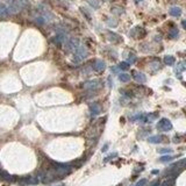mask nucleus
<instances>
[{
  "mask_svg": "<svg viewBox=\"0 0 186 186\" xmlns=\"http://www.w3.org/2000/svg\"><path fill=\"white\" fill-rule=\"evenodd\" d=\"M22 6L20 4V0H7V9L8 14H15L21 11Z\"/></svg>",
  "mask_w": 186,
  "mask_h": 186,
  "instance_id": "f257e3e1",
  "label": "nucleus"
},
{
  "mask_svg": "<svg viewBox=\"0 0 186 186\" xmlns=\"http://www.w3.org/2000/svg\"><path fill=\"white\" fill-rule=\"evenodd\" d=\"M89 55V51H87V49L85 47H83V45H79L76 50H75V59L77 62H80L83 59H85Z\"/></svg>",
  "mask_w": 186,
  "mask_h": 186,
  "instance_id": "f03ea898",
  "label": "nucleus"
},
{
  "mask_svg": "<svg viewBox=\"0 0 186 186\" xmlns=\"http://www.w3.org/2000/svg\"><path fill=\"white\" fill-rule=\"evenodd\" d=\"M157 129L162 130V131H169V130H171L172 129V123L170 122V120H167V119H161L157 123Z\"/></svg>",
  "mask_w": 186,
  "mask_h": 186,
  "instance_id": "7ed1b4c3",
  "label": "nucleus"
},
{
  "mask_svg": "<svg viewBox=\"0 0 186 186\" xmlns=\"http://www.w3.org/2000/svg\"><path fill=\"white\" fill-rule=\"evenodd\" d=\"M65 47H66L67 51H72V50H76L79 47V40L77 37H71L69 41L66 42Z\"/></svg>",
  "mask_w": 186,
  "mask_h": 186,
  "instance_id": "20e7f679",
  "label": "nucleus"
},
{
  "mask_svg": "<svg viewBox=\"0 0 186 186\" xmlns=\"http://www.w3.org/2000/svg\"><path fill=\"white\" fill-rule=\"evenodd\" d=\"M100 86H101V83L98 79L89 80L86 83H84V87H85L86 90H98Z\"/></svg>",
  "mask_w": 186,
  "mask_h": 186,
  "instance_id": "39448f33",
  "label": "nucleus"
},
{
  "mask_svg": "<svg viewBox=\"0 0 186 186\" xmlns=\"http://www.w3.org/2000/svg\"><path fill=\"white\" fill-rule=\"evenodd\" d=\"M133 77H134V79L136 80L137 83H140V84H143V83H145L147 81V77H145V75L144 73H142V72H140V71H136V70H133Z\"/></svg>",
  "mask_w": 186,
  "mask_h": 186,
  "instance_id": "423d86ee",
  "label": "nucleus"
},
{
  "mask_svg": "<svg viewBox=\"0 0 186 186\" xmlns=\"http://www.w3.org/2000/svg\"><path fill=\"white\" fill-rule=\"evenodd\" d=\"M93 69L94 71L97 72H101V71H104L106 69V63L104 61H101V59H97L94 63H93Z\"/></svg>",
  "mask_w": 186,
  "mask_h": 186,
  "instance_id": "0eeeda50",
  "label": "nucleus"
},
{
  "mask_svg": "<svg viewBox=\"0 0 186 186\" xmlns=\"http://www.w3.org/2000/svg\"><path fill=\"white\" fill-rule=\"evenodd\" d=\"M90 112H91L92 116H97V115L101 112V106H100L98 103H93V104L90 106Z\"/></svg>",
  "mask_w": 186,
  "mask_h": 186,
  "instance_id": "6e6552de",
  "label": "nucleus"
},
{
  "mask_svg": "<svg viewBox=\"0 0 186 186\" xmlns=\"http://www.w3.org/2000/svg\"><path fill=\"white\" fill-rule=\"evenodd\" d=\"M19 183H20L21 185H34V184H37V183H39V179L28 177V178H22V179H20Z\"/></svg>",
  "mask_w": 186,
  "mask_h": 186,
  "instance_id": "1a4fd4ad",
  "label": "nucleus"
},
{
  "mask_svg": "<svg viewBox=\"0 0 186 186\" xmlns=\"http://www.w3.org/2000/svg\"><path fill=\"white\" fill-rule=\"evenodd\" d=\"M169 14H170L171 16H175V18H179V16L181 15V8L178 7V6H173L170 8V11H169Z\"/></svg>",
  "mask_w": 186,
  "mask_h": 186,
  "instance_id": "9d476101",
  "label": "nucleus"
},
{
  "mask_svg": "<svg viewBox=\"0 0 186 186\" xmlns=\"http://www.w3.org/2000/svg\"><path fill=\"white\" fill-rule=\"evenodd\" d=\"M107 36H108V40L112 41V42H119L121 39L117 34L113 33V31H107Z\"/></svg>",
  "mask_w": 186,
  "mask_h": 186,
  "instance_id": "9b49d317",
  "label": "nucleus"
},
{
  "mask_svg": "<svg viewBox=\"0 0 186 186\" xmlns=\"http://www.w3.org/2000/svg\"><path fill=\"white\" fill-rule=\"evenodd\" d=\"M178 35H179L178 28L173 27V28H171L170 30H169V37H170V39H177V37H178Z\"/></svg>",
  "mask_w": 186,
  "mask_h": 186,
  "instance_id": "f8f14e48",
  "label": "nucleus"
},
{
  "mask_svg": "<svg viewBox=\"0 0 186 186\" xmlns=\"http://www.w3.org/2000/svg\"><path fill=\"white\" fill-rule=\"evenodd\" d=\"M175 62H176V58L173 56H171V55H167V56L164 57V63L166 65H173Z\"/></svg>",
  "mask_w": 186,
  "mask_h": 186,
  "instance_id": "ddd939ff",
  "label": "nucleus"
},
{
  "mask_svg": "<svg viewBox=\"0 0 186 186\" xmlns=\"http://www.w3.org/2000/svg\"><path fill=\"white\" fill-rule=\"evenodd\" d=\"M148 141L150 143H161L163 141V137L161 136V135H156V136H151L148 139Z\"/></svg>",
  "mask_w": 186,
  "mask_h": 186,
  "instance_id": "4468645a",
  "label": "nucleus"
},
{
  "mask_svg": "<svg viewBox=\"0 0 186 186\" xmlns=\"http://www.w3.org/2000/svg\"><path fill=\"white\" fill-rule=\"evenodd\" d=\"M0 178L4 179V180H13V177L7 173L6 171H3V170H0Z\"/></svg>",
  "mask_w": 186,
  "mask_h": 186,
  "instance_id": "2eb2a0df",
  "label": "nucleus"
},
{
  "mask_svg": "<svg viewBox=\"0 0 186 186\" xmlns=\"http://www.w3.org/2000/svg\"><path fill=\"white\" fill-rule=\"evenodd\" d=\"M7 15H8L7 6L4 4H0V16H7Z\"/></svg>",
  "mask_w": 186,
  "mask_h": 186,
  "instance_id": "dca6fc26",
  "label": "nucleus"
},
{
  "mask_svg": "<svg viewBox=\"0 0 186 186\" xmlns=\"http://www.w3.org/2000/svg\"><path fill=\"white\" fill-rule=\"evenodd\" d=\"M53 41L55 42V44H56V43H57V44L63 43V42H64V34H57Z\"/></svg>",
  "mask_w": 186,
  "mask_h": 186,
  "instance_id": "f3484780",
  "label": "nucleus"
},
{
  "mask_svg": "<svg viewBox=\"0 0 186 186\" xmlns=\"http://www.w3.org/2000/svg\"><path fill=\"white\" fill-rule=\"evenodd\" d=\"M119 79H120V81H122V83H127V81L130 80V76H129L128 73H120V75H119Z\"/></svg>",
  "mask_w": 186,
  "mask_h": 186,
  "instance_id": "a211bd4d",
  "label": "nucleus"
},
{
  "mask_svg": "<svg viewBox=\"0 0 186 186\" xmlns=\"http://www.w3.org/2000/svg\"><path fill=\"white\" fill-rule=\"evenodd\" d=\"M125 11H123V8H121V7H113L112 8V13H114V14H122Z\"/></svg>",
  "mask_w": 186,
  "mask_h": 186,
  "instance_id": "6ab92c4d",
  "label": "nucleus"
},
{
  "mask_svg": "<svg viewBox=\"0 0 186 186\" xmlns=\"http://www.w3.org/2000/svg\"><path fill=\"white\" fill-rule=\"evenodd\" d=\"M87 3L93 7V8H99V1L98 0H87Z\"/></svg>",
  "mask_w": 186,
  "mask_h": 186,
  "instance_id": "aec40b11",
  "label": "nucleus"
},
{
  "mask_svg": "<svg viewBox=\"0 0 186 186\" xmlns=\"http://www.w3.org/2000/svg\"><path fill=\"white\" fill-rule=\"evenodd\" d=\"M129 66H130V65H129L127 62H121V63L119 64V67H120L121 70H128Z\"/></svg>",
  "mask_w": 186,
  "mask_h": 186,
  "instance_id": "412c9836",
  "label": "nucleus"
},
{
  "mask_svg": "<svg viewBox=\"0 0 186 186\" xmlns=\"http://www.w3.org/2000/svg\"><path fill=\"white\" fill-rule=\"evenodd\" d=\"M173 185H175V180L173 179H166L162 184V186H173Z\"/></svg>",
  "mask_w": 186,
  "mask_h": 186,
  "instance_id": "4be33fe9",
  "label": "nucleus"
},
{
  "mask_svg": "<svg viewBox=\"0 0 186 186\" xmlns=\"http://www.w3.org/2000/svg\"><path fill=\"white\" fill-rule=\"evenodd\" d=\"M107 25L109 27H116L117 26V21L114 20V19H109V20H107Z\"/></svg>",
  "mask_w": 186,
  "mask_h": 186,
  "instance_id": "5701e85b",
  "label": "nucleus"
},
{
  "mask_svg": "<svg viewBox=\"0 0 186 186\" xmlns=\"http://www.w3.org/2000/svg\"><path fill=\"white\" fill-rule=\"evenodd\" d=\"M135 62H136V56H134V55H129V58H128L127 63L130 65V64H134Z\"/></svg>",
  "mask_w": 186,
  "mask_h": 186,
  "instance_id": "b1692460",
  "label": "nucleus"
},
{
  "mask_svg": "<svg viewBox=\"0 0 186 186\" xmlns=\"http://www.w3.org/2000/svg\"><path fill=\"white\" fill-rule=\"evenodd\" d=\"M172 159V156H162L159 158L161 162H169V161H171Z\"/></svg>",
  "mask_w": 186,
  "mask_h": 186,
  "instance_id": "393cba45",
  "label": "nucleus"
},
{
  "mask_svg": "<svg viewBox=\"0 0 186 186\" xmlns=\"http://www.w3.org/2000/svg\"><path fill=\"white\" fill-rule=\"evenodd\" d=\"M171 151H172L171 149H159L158 153L159 154H167V153H171Z\"/></svg>",
  "mask_w": 186,
  "mask_h": 186,
  "instance_id": "a878e982",
  "label": "nucleus"
},
{
  "mask_svg": "<svg viewBox=\"0 0 186 186\" xmlns=\"http://www.w3.org/2000/svg\"><path fill=\"white\" fill-rule=\"evenodd\" d=\"M80 11H81V13H83V14H85V16L87 18V20L90 21V20H91V16H90V14H89V13L85 11V8H80Z\"/></svg>",
  "mask_w": 186,
  "mask_h": 186,
  "instance_id": "bb28decb",
  "label": "nucleus"
},
{
  "mask_svg": "<svg viewBox=\"0 0 186 186\" xmlns=\"http://www.w3.org/2000/svg\"><path fill=\"white\" fill-rule=\"evenodd\" d=\"M147 184V179H141L137 184H136V186H144Z\"/></svg>",
  "mask_w": 186,
  "mask_h": 186,
  "instance_id": "cd10ccee",
  "label": "nucleus"
},
{
  "mask_svg": "<svg viewBox=\"0 0 186 186\" xmlns=\"http://www.w3.org/2000/svg\"><path fill=\"white\" fill-rule=\"evenodd\" d=\"M107 148H108V145H107V144H106V145H105V147H104V149H103V151H106V150H107Z\"/></svg>",
  "mask_w": 186,
  "mask_h": 186,
  "instance_id": "c85d7f7f",
  "label": "nucleus"
},
{
  "mask_svg": "<svg viewBox=\"0 0 186 186\" xmlns=\"http://www.w3.org/2000/svg\"><path fill=\"white\" fill-rule=\"evenodd\" d=\"M153 173H154V175H157V173H158V170H154Z\"/></svg>",
  "mask_w": 186,
  "mask_h": 186,
  "instance_id": "c756f323",
  "label": "nucleus"
},
{
  "mask_svg": "<svg viewBox=\"0 0 186 186\" xmlns=\"http://www.w3.org/2000/svg\"><path fill=\"white\" fill-rule=\"evenodd\" d=\"M185 23H186V22H185V21H183V22H181V26H183V27H184V28H185V26H186V25H185Z\"/></svg>",
  "mask_w": 186,
  "mask_h": 186,
  "instance_id": "7c9ffc66",
  "label": "nucleus"
},
{
  "mask_svg": "<svg viewBox=\"0 0 186 186\" xmlns=\"http://www.w3.org/2000/svg\"><path fill=\"white\" fill-rule=\"evenodd\" d=\"M55 186H65L64 184H59V185H55Z\"/></svg>",
  "mask_w": 186,
  "mask_h": 186,
  "instance_id": "2f4dec72",
  "label": "nucleus"
},
{
  "mask_svg": "<svg viewBox=\"0 0 186 186\" xmlns=\"http://www.w3.org/2000/svg\"><path fill=\"white\" fill-rule=\"evenodd\" d=\"M135 1H137V3H140V1H143V0H135Z\"/></svg>",
  "mask_w": 186,
  "mask_h": 186,
  "instance_id": "473e14b6",
  "label": "nucleus"
}]
</instances>
